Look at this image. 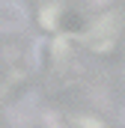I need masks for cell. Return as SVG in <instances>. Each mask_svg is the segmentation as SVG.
<instances>
[{"label":"cell","mask_w":125,"mask_h":128,"mask_svg":"<svg viewBox=\"0 0 125 128\" xmlns=\"http://www.w3.org/2000/svg\"><path fill=\"white\" fill-rule=\"evenodd\" d=\"M27 24V9L21 3L0 0V30H21Z\"/></svg>","instance_id":"cell-1"},{"label":"cell","mask_w":125,"mask_h":128,"mask_svg":"<svg viewBox=\"0 0 125 128\" xmlns=\"http://www.w3.org/2000/svg\"><path fill=\"white\" fill-rule=\"evenodd\" d=\"M36 104H39V96H36V92H27L18 104H12V107H9L12 122H30L33 116H36Z\"/></svg>","instance_id":"cell-2"},{"label":"cell","mask_w":125,"mask_h":128,"mask_svg":"<svg viewBox=\"0 0 125 128\" xmlns=\"http://www.w3.org/2000/svg\"><path fill=\"white\" fill-rule=\"evenodd\" d=\"M62 27L66 30H80L84 27V18L78 12H62Z\"/></svg>","instance_id":"cell-3"},{"label":"cell","mask_w":125,"mask_h":128,"mask_svg":"<svg viewBox=\"0 0 125 128\" xmlns=\"http://www.w3.org/2000/svg\"><path fill=\"white\" fill-rule=\"evenodd\" d=\"M54 15H57V6L42 9V21H45V27H54Z\"/></svg>","instance_id":"cell-4"},{"label":"cell","mask_w":125,"mask_h":128,"mask_svg":"<svg viewBox=\"0 0 125 128\" xmlns=\"http://www.w3.org/2000/svg\"><path fill=\"white\" fill-rule=\"evenodd\" d=\"M80 128H104V125H101L98 119H92V116H84V119H80Z\"/></svg>","instance_id":"cell-5"}]
</instances>
